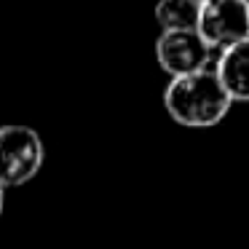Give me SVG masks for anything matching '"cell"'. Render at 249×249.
<instances>
[{
	"instance_id": "1",
	"label": "cell",
	"mask_w": 249,
	"mask_h": 249,
	"mask_svg": "<svg viewBox=\"0 0 249 249\" xmlns=\"http://www.w3.org/2000/svg\"><path fill=\"white\" fill-rule=\"evenodd\" d=\"M166 110L177 124L206 129V126L220 124L228 115L233 99L222 89L214 70H198L190 75L172 78L163 94Z\"/></svg>"
},
{
	"instance_id": "2",
	"label": "cell",
	"mask_w": 249,
	"mask_h": 249,
	"mask_svg": "<svg viewBox=\"0 0 249 249\" xmlns=\"http://www.w3.org/2000/svg\"><path fill=\"white\" fill-rule=\"evenodd\" d=\"M43 166V140L30 126H0V188H17Z\"/></svg>"
},
{
	"instance_id": "3",
	"label": "cell",
	"mask_w": 249,
	"mask_h": 249,
	"mask_svg": "<svg viewBox=\"0 0 249 249\" xmlns=\"http://www.w3.org/2000/svg\"><path fill=\"white\" fill-rule=\"evenodd\" d=\"M196 33L209 49H228L249 38V8L241 0H209L201 6Z\"/></svg>"
},
{
	"instance_id": "4",
	"label": "cell",
	"mask_w": 249,
	"mask_h": 249,
	"mask_svg": "<svg viewBox=\"0 0 249 249\" xmlns=\"http://www.w3.org/2000/svg\"><path fill=\"white\" fill-rule=\"evenodd\" d=\"M156 59L172 78L206 70L212 49L196 30H172L156 40Z\"/></svg>"
},
{
	"instance_id": "5",
	"label": "cell",
	"mask_w": 249,
	"mask_h": 249,
	"mask_svg": "<svg viewBox=\"0 0 249 249\" xmlns=\"http://www.w3.org/2000/svg\"><path fill=\"white\" fill-rule=\"evenodd\" d=\"M214 75L220 78L222 89L233 102H249V38L220 51Z\"/></svg>"
},
{
	"instance_id": "6",
	"label": "cell",
	"mask_w": 249,
	"mask_h": 249,
	"mask_svg": "<svg viewBox=\"0 0 249 249\" xmlns=\"http://www.w3.org/2000/svg\"><path fill=\"white\" fill-rule=\"evenodd\" d=\"M201 6L193 0H158L156 3V19L163 27V33L172 30H196L198 27Z\"/></svg>"
},
{
	"instance_id": "7",
	"label": "cell",
	"mask_w": 249,
	"mask_h": 249,
	"mask_svg": "<svg viewBox=\"0 0 249 249\" xmlns=\"http://www.w3.org/2000/svg\"><path fill=\"white\" fill-rule=\"evenodd\" d=\"M3 204H6V190L0 188V214H3Z\"/></svg>"
},
{
	"instance_id": "8",
	"label": "cell",
	"mask_w": 249,
	"mask_h": 249,
	"mask_svg": "<svg viewBox=\"0 0 249 249\" xmlns=\"http://www.w3.org/2000/svg\"><path fill=\"white\" fill-rule=\"evenodd\" d=\"M193 3H198V6H204V3H209V0H193Z\"/></svg>"
},
{
	"instance_id": "9",
	"label": "cell",
	"mask_w": 249,
	"mask_h": 249,
	"mask_svg": "<svg viewBox=\"0 0 249 249\" xmlns=\"http://www.w3.org/2000/svg\"><path fill=\"white\" fill-rule=\"evenodd\" d=\"M241 3H244V6H247V8H249V0H241Z\"/></svg>"
}]
</instances>
